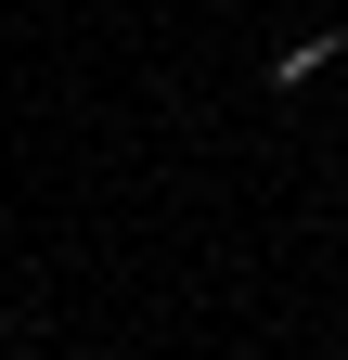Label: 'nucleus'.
<instances>
[{"mask_svg":"<svg viewBox=\"0 0 348 360\" xmlns=\"http://www.w3.org/2000/svg\"><path fill=\"white\" fill-rule=\"evenodd\" d=\"M323 65H335V39H284V52H271V90H310Z\"/></svg>","mask_w":348,"mask_h":360,"instance_id":"obj_1","label":"nucleus"}]
</instances>
